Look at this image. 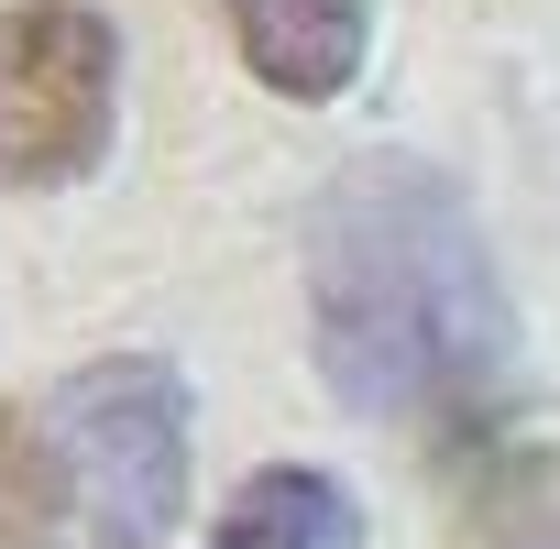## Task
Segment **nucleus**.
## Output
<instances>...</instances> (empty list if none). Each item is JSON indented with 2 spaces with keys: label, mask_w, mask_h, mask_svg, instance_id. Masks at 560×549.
<instances>
[{
  "label": "nucleus",
  "mask_w": 560,
  "mask_h": 549,
  "mask_svg": "<svg viewBox=\"0 0 560 549\" xmlns=\"http://www.w3.org/2000/svg\"><path fill=\"white\" fill-rule=\"evenodd\" d=\"M209 549H363V505H352V483L319 472V462H264V472L220 505Z\"/></svg>",
  "instance_id": "obj_5"
},
{
  "label": "nucleus",
  "mask_w": 560,
  "mask_h": 549,
  "mask_svg": "<svg viewBox=\"0 0 560 549\" xmlns=\"http://www.w3.org/2000/svg\"><path fill=\"white\" fill-rule=\"evenodd\" d=\"M308 352L352 418L418 429L494 407L516 352L472 198L429 154H352L308 209Z\"/></svg>",
  "instance_id": "obj_1"
},
{
  "label": "nucleus",
  "mask_w": 560,
  "mask_h": 549,
  "mask_svg": "<svg viewBox=\"0 0 560 549\" xmlns=\"http://www.w3.org/2000/svg\"><path fill=\"white\" fill-rule=\"evenodd\" d=\"M45 440L89 549H165L187 516V385L154 352H100L45 396Z\"/></svg>",
  "instance_id": "obj_2"
},
{
  "label": "nucleus",
  "mask_w": 560,
  "mask_h": 549,
  "mask_svg": "<svg viewBox=\"0 0 560 549\" xmlns=\"http://www.w3.org/2000/svg\"><path fill=\"white\" fill-rule=\"evenodd\" d=\"M67 527H78V494L45 418H0V549H67Z\"/></svg>",
  "instance_id": "obj_6"
},
{
  "label": "nucleus",
  "mask_w": 560,
  "mask_h": 549,
  "mask_svg": "<svg viewBox=\"0 0 560 549\" xmlns=\"http://www.w3.org/2000/svg\"><path fill=\"white\" fill-rule=\"evenodd\" d=\"M121 121V34L100 0H12L0 12V187L100 176Z\"/></svg>",
  "instance_id": "obj_3"
},
{
  "label": "nucleus",
  "mask_w": 560,
  "mask_h": 549,
  "mask_svg": "<svg viewBox=\"0 0 560 549\" xmlns=\"http://www.w3.org/2000/svg\"><path fill=\"white\" fill-rule=\"evenodd\" d=\"M462 538L472 549H560V483L527 462L472 451L462 462Z\"/></svg>",
  "instance_id": "obj_7"
},
{
  "label": "nucleus",
  "mask_w": 560,
  "mask_h": 549,
  "mask_svg": "<svg viewBox=\"0 0 560 549\" xmlns=\"http://www.w3.org/2000/svg\"><path fill=\"white\" fill-rule=\"evenodd\" d=\"M220 34L242 45V67L275 89V100H341L363 78V45H374V12L363 0H209Z\"/></svg>",
  "instance_id": "obj_4"
}]
</instances>
